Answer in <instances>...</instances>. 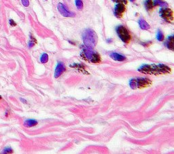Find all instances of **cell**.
I'll list each match as a JSON object with an SVG mask.
<instances>
[{
  "mask_svg": "<svg viewBox=\"0 0 174 154\" xmlns=\"http://www.w3.org/2000/svg\"><path fill=\"white\" fill-rule=\"evenodd\" d=\"M20 101H22V103H27V101H26L25 100H24V99H20Z\"/></svg>",
  "mask_w": 174,
  "mask_h": 154,
  "instance_id": "cell-23",
  "label": "cell"
},
{
  "mask_svg": "<svg viewBox=\"0 0 174 154\" xmlns=\"http://www.w3.org/2000/svg\"><path fill=\"white\" fill-rule=\"evenodd\" d=\"M35 42H36V41H35V39L33 38V37H31V39H30V41L29 42V44H28V46H29V48H32V47L34 46Z\"/></svg>",
  "mask_w": 174,
  "mask_h": 154,
  "instance_id": "cell-19",
  "label": "cell"
},
{
  "mask_svg": "<svg viewBox=\"0 0 174 154\" xmlns=\"http://www.w3.org/2000/svg\"><path fill=\"white\" fill-rule=\"evenodd\" d=\"M153 4L155 6H156V5H159V6L163 7H167V3L165 2V1H162V0H154V2H153Z\"/></svg>",
  "mask_w": 174,
  "mask_h": 154,
  "instance_id": "cell-14",
  "label": "cell"
},
{
  "mask_svg": "<svg viewBox=\"0 0 174 154\" xmlns=\"http://www.w3.org/2000/svg\"><path fill=\"white\" fill-rule=\"evenodd\" d=\"M66 70V67H65V65L62 62H59L57 63V67H56L55 71V78H58L60 76H61L62 74L65 72Z\"/></svg>",
  "mask_w": 174,
  "mask_h": 154,
  "instance_id": "cell-9",
  "label": "cell"
},
{
  "mask_svg": "<svg viewBox=\"0 0 174 154\" xmlns=\"http://www.w3.org/2000/svg\"><path fill=\"white\" fill-rule=\"evenodd\" d=\"M156 39H158V41H159V42H162V41H163L164 35H163V33H162V32L160 31V30H158V32H157Z\"/></svg>",
  "mask_w": 174,
  "mask_h": 154,
  "instance_id": "cell-17",
  "label": "cell"
},
{
  "mask_svg": "<svg viewBox=\"0 0 174 154\" xmlns=\"http://www.w3.org/2000/svg\"><path fill=\"white\" fill-rule=\"evenodd\" d=\"M138 71L144 74L158 76L169 74L171 73V69L163 64H145L138 69Z\"/></svg>",
  "mask_w": 174,
  "mask_h": 154,
  "instance_id": "cell-1",
  "label": "cell"
},
{
  "mask_svg": "<svg viewBox=\"0 0 174 154\" xmlns=\"http://www.w3.org/2000/svg\"><path fill=\"white\" fill-rule=\"evenodd\" d=\"M116 31L118 37L123 42L127 44L130 42L131 39V36L129 32L126 27L123 25L118 26L116 29Z\"/></svg>",
  "mask_w": 174,
  "mask_h": 154,
  "instance_id": "cell-5",
  "label": "cell"
},
{
  "mask_svg": "<svg viewBox=\"0 0 174 154\" xmlns=\"http://www.w3.org/2000/svg\"><path fill=\"white\" fill-rule=\"evenodd\" d=\"M110 57H111L113 60H114V61H124L126 60V57H125V56H123L121 54L117 53V52H112V53L110 54Z\"/></svg>",
  "mask_w": 174,
  "mask_h": 154,
  "instance_id": "cell-10",
  "label": "cell"
},
{
  "mask_svg": "<svg viewBox=\"0 0 174 154\" xmlns=\"http://www.w3.org/2000/svg\"><path fill=\"white\" fill-rule=\"evenodd\" d=\"M82 39L86 47L93 49L97 45L98 37L93 30L87 29L82 33Z\"/></svg>",
  "mask_w": 174,
  "mask_h": 154,
  "instance_id": "cell-2",
  "label": "cell"
},
{
  "mask_svg": "<svg viewBox=\"0 0 174 154\" xmlns=\"http://www.w3.org/2000/svg\"><path fill=\"white\" fill-rule=\"evenodd\" d=\"M13 152V150L11 147H5L4 149L3 150L2 153H12Z\"/></svg>",
  "mask_w": 174,
  "mask_h": 154,
  "instance_id": "cell-20",
  "label": "cell"
},
{
  "mask_svg": "<svg viewBox=\"0 0 174 154\" xmlns=\"http://www.w3.org/2000/svg\"><path fill=\"white\" fill-rule=\"evenodd\" d=\"M145 4V7L146 8V10H152L153 9V6H154V4H153V1L152 0H146L144 3Z\"/></svg>",
  "mask_w": 174,
  "mask_h": 154,
  "instance_id": "cell-15",
  "label": "cell"
},
{
  "mask_svg": "<svg viewBox=\"0 0 174 154\" xmlns=\"http://www.w3.org/2000/svg\"><path fill=\"white\" fill-rule=\"evenodd\" d=\"M152 82L147 78H135L130 80L129 86L131 89H143L152 85Z\"/></svg>",
  "mask_w": 174,
  "mask_h": 154,
  "instance_id": "cell-4",
  "label": "cell"
},
{
  "mask_svg": "<svg viewBox=\"0 0 174 154\" xmlns=\"http://www.w3.org/2000/svg\"><path fill=\"white\" fill-rule=\"evenodd\" d=\"M21 2L22 3V5L25 7H28L29 5V0H21Z\"/></svg>",
  "mask_w": 174,
  "mask_h": 154,
  "instance_id": "cell-21",
  "label": "cell"
},
{
  "mask_svg": "<svg viewBox=\"0 0 174 154\" xmlns=\"http://www.w3.org/2000/svg\"><path fill=\"white\" fill-rule=\"evenodd\" d=\"M130 1H131V2H133V1H135V0H130Z\"/></svg>",
  "mask_w": 174,
  "mask_h": 154,
  "instance_id": "cell-24",
  "label": "cell"
},
{
  "mask_svg": "<svg viewBox=\"0 0 174 154\" xmlns=\"http://www.w3.org/2000/svg\"><path fill=\"white\" fill-rule=\"evenodd\" d=\"M173 43H174V37L173 35H171L168 37V39L167 42L165 43L166 46L168 49H170L171 50H173Z\"/></svg>",
  "mask_w": 174,
  "mask_h": 154,
  "instance_id": "cell-12",
  "label": "cell"
},
{
  "mask_svg": "<svg viewBox=\"0 0 174 154\" xmlns=\"http://www.w3.org/2000/svg\"><path fill=\"white\" fill-rule=\"evenodd\" d=\"M10 24L11 26H14V25H16V24H15L14 21L13 20H10Z\"/></svg>",
  "mask_w": 174,
  "mask_h": 154,
  "instance_id": "cell-22",
  "label": "cell"
},
{
  "mask_svg": "<svg viewBox=\"0 0 174 154\" xmlns=\"http://www.w3.org/2000/svg\"><path fill=\"white\" fill-rule=\"evenodd\" d=\"M75 3H76V5L78 10H82L83 8V3L81 0H76Z\"/></svg>",
  "mask_w": 174,
  "mask_h": 154,
  "instance_id": "cell-18",
  "label": "cell"
},
{
  "mask_svg": "<svg viewBox=\"0 0 174 154\" xmlns=\"http://www.w3.org/2000/svg\"><path fill=\"white\" fill-rule=\"evenodd\" d=\"M112 1H114V0H112Z\"/></svg>",
  "mask_w": 174,
  "mask_h": 154,
  "instance_id": "cell-25",
  "label": "cell"
},
{
  "mask_svg": "<svg viewBox=\"0 0 174 154\" xmlns=\"http://www.w3.org/2000/svg\"><path fill=\"white\" fill-rule=\"evenodd\" d=\"M40 61L42 63H46L48 61V55L46 53L42 54L40 57Z\"/></svg>",
  "mask_w": 174,
  "mask_h": 154,
  "instance_id": "cell-16",
  "label": "cell"
},
{
  "mask_svg": "<svg viewBox=\"0 0 174 154\" xmlns=\"http://www.w3.org/2000/svg\"><path fill=\"white\" fill-rule=\"evenodd\" d=\"M138 23H139L140 28L143 30H148L150 28V26L149 24L142 18H139V20H138Z\"/></svg>",
  "mask_w": 174,
  "mask_h": 154,
  "instance_id": "cell-11",
  "label": "cell"
},
{
  "mask_svg": "<svg viewBox=\"0 0 174 154\" xmlns=\"http://www.w3.org/2000/svg\"><path fill=\"white\" fill-rule=\"evenodd\" d=\"M125 11H126V7H125L124 3H118V4H116L114 8L115 16L117 18H121Z\"/></svg>",
  "mask_w": 174,
  "mask_h": 154,
  "instance_id": "cell-8",
  "label": "cell"
},
{
  "mask_svg": "<svg viewBox=\"0 0 174 154\" xmlns=\"http://www.w3.org/2000/svg\"><path fill=\"white\" fill-rule=\"evenodd\" d=\"M57 8L60 14L62 15L63 16H64V17H74L75 16L74 13L70 12L63 3H59L57 5Z\"/></svg>",
  "mask_w": 174,
  "mask_h": 154,
  "instance_id": "cell-7",
  "label": "cell"
},
{
  "mask_svg": "<svg viewBox=\"0 0 174 154\" xmlns=\"http://www.w3.org/2000/svg\"><path fill=\"white\" fill-rule=\"evenodd\" d=\"M80 55L84 60L89 61L90 63L97 64L101 62V56L100 54L97 53L96 52L93 51L92 48H88V47H85L82 49Z\"/></svg>",
  "mask_w": 174,
  "mask_h": 154,
  "instance_id": "cell-3",
  "label": "cell"
},
{
  "mask_svg": "<svg viewBox=\"0 0 174 154\" xmlns=\"http://www.w3.org/2000/svg\"><path fill=\"white\" fill-rule=\"evenodd\" d=\"M160 16L167 22H171L173 20V12L171 9L163 7L160 10Z\"/></svg>",
  "mask_w": 174,
  "mask_h": 154,
  "instance_id": "cell-6",
  "label": "cell"
},
{
  "mask_svg": "<svg viewBox=\"0 0 174 154\" xmlns=\"http://www.w3.org/2000/svg\"><path fill=\"white\" fill-rule=\"evenodd\" d=\"M37 124V121L33 119H28L26 120L24 122V125L26 127H33L34 126H36Z\"/></svg>",
  "mask_w": 174,
  "mask_h": 154,
  "instance_id": "cell-13",
  "label": "cell"
}]
</instances>
